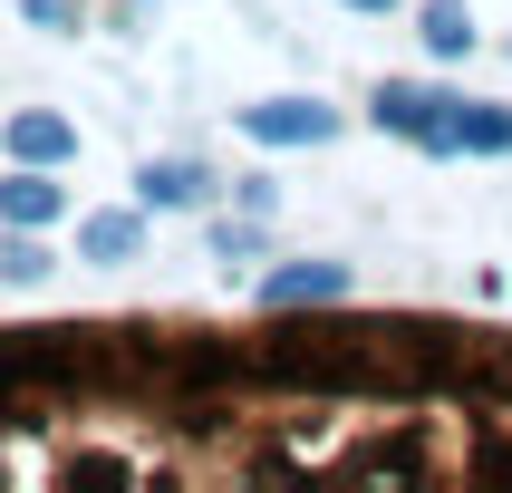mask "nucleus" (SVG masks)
<instances>
[{"mask_svg": "<svg viewBox=\"0 0 512 493\" xmlns=\"http://www.w3.org/2000/svg\"><path fill=\"white\" fill-rule=\"evenodd\" d=\"M261 300H271V310H319V300H348V261H281V271H261Z\"/></svg>", "mask_w": 512, "mask_h": 493, "instance_id": "7ed1b4c3", "label": "nucleus"}, {"mask_svg": "<svg viewBox=\"0 0 512 493\" xmlns=\"http://www.w3.org/2000/svg\"><path fill=\"white\" fill-rule=\"evenodd\" d=\"M416 29H426V49H435V58H464V49H474V20H464V0H426V20H416Z\"/></svg>", "mask_w": 512, "mask_h": 493, "instance_id": "1a4fd4ad", "label": "nucleus"}, {"mask_svg": "<svg viewBox=\"0 0 512 493\" xmlns=\"http://www.w3.org/2000/svg\"><path fill=\"white\" fill-rule=\"evenodd\" d=\"M455 155H512V107H474V97H464V116H455Z\"/></svg>", "mask_w": 512, "mask_h": 493, "instance_id": "6e6552de", "label": "nucleus"}, {"mask_svg": "<svg viewBox=\"0 0 512 493\" xmlns=\"http://www.w3.org/2000/svg\"><path fill=\"white\" fill-rule=\"evenodd\" d=\"M58 213H68V194L49 184V165H20V174H0V223H20V232H49Z\"/></svg>", "mask_w": 512, "mask_h": 493, "instance_id": "20e7f679", "label": "nucleus"}, {"mask_svg": "<svg viewBox=\"0 0 512 493\" xmlns=\"http://www.w3.org/2000/svg\"><path fill=\"white\" fill-rule=\"evenodd\" d=\"M455 116H464V97H445V87H416V78L377 87V126L406 136V145H426V155H455Z\"/></svg>", "mask_w": 512, "mask_h": 493, "instance_id": "f257e3e1", "label": "nucleus"}, {"mask_svg": "<svg viewBox=\"0 0 512 493\" xmlns=\"http://www.w3.org/2000/svg\"><path fill=\"white\" fill-rule=\"evenodd\" d=\"M348 10H397V0H348Z\"/></svg>", "mask_w": 512, "mask_h": 493, "instance_id": "9b49d317", "label": "nucleus"}, {"mask_svg": "<svg viewBox=\"0 0 512 493\" xmlns=\"http://www.w3.org/2000/svg\"><path fill=\"white\" fill-rule=\"evenodd\" d=\"M10 155H20V165H68V155H78V126L49 116V107H29V116H10Z\"/></svg>", "mask_w": 512, "mask_h": 493, "instance_id": "39448f33", "label": "nucleus"}, {"mask_svg": "<svg viewBox=\"0 0 512 493\" xmlns=\"http://www.w3.org/2000/svg\"><path fill=\"white\" fill-rule=\"evenodd\" d=\"M136 252H145L136 213H87V223H78V261H107V271H116V261H136Z\"/></svg>", "mask_w": 512, "mask_h": 493, "instance_id": "423d86ee", "label": "nucleus"}, {"mask_svg": "<svg viewBox=\"0 0 512 493\" xmlns=\"http://www.w3.org/2000/svg\"><path fill=\"white\" fill-rule=\"evenodd\" d=\"M0 281H20V290H29V281H49V252H39L20 223H10V242H0Z\"/></svg>", "mask_w": 512, "mask_h": 493, "instance_id": "9d476101", "label": "nucleus"}, {"mask_svg": "<svg viewBox=\"0 0 512 493\" xmlns=\"http://www.w3.org/2000/svg\"><path fill=\"white\" fill-rule=\"evenodd\" d=\"M0 387H10V377H0Z\"/></svg>", "mask_w": 512, "mask_h": 493, "instance_id": "f8f14e48", "label": "nucleus"}, {"mask_svg": "<svg viewBox=\"0 0 512 493\" xmlns=\"http://www.w3.org/2000/svg\"><path fill=\"white\" fill-rule=\"evenodd\" d=\"M136 184H145V203H155V213H184V203H203V194H213V174H203V165H184V155L145 165Z\"/></svg>", "mask_w": 512, "mask_h": 493, "instance_id": "0eeeda50", "label": "nucleus"}, {"mask_svg": "<svg viewBox=\"0 0 512 493\" xmlns=\"http://www.w3.org/2000/svg\"><path fill=\"white\" fill-rule=\"evenodd\" d=\"M242 136L252 145H329L339 136V107H319V97H261V107H242Z\"/></svg>", "mask_w": 512, "mask_h": 493, "instance_id": "f03ea898", "label": "nucleus"}]
</instances>
